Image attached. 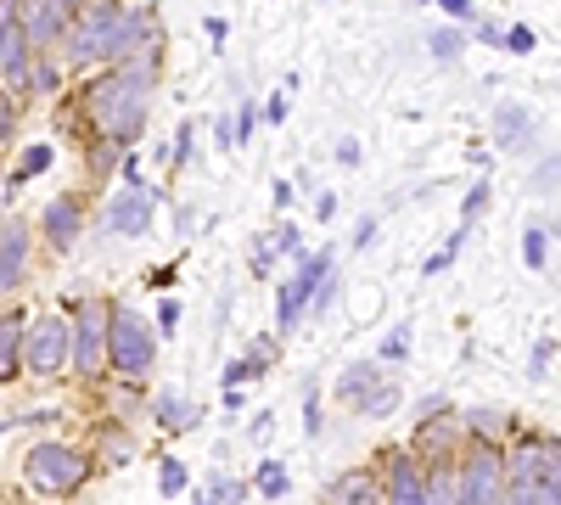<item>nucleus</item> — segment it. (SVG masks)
<instances>
[{
  "label": "nucleus",
  "instance_id": "1",
  "mask_svg": "<svg viewBox=\"0 0 561 505\" xmlns=\"http://www.w3.org/2000/svg\"><path fill=\"white\" fill-rule=\"evenodd\" d=\"M152 79H158V57H129L118 68H107L102 79L84 84L79 107L96 118V129L118 147H135L140 129H147V96H152Z\"/></svg>",
  "mask_w": 561,
  "mask_h": 505
},
{
  "label": "nucleus",
  "instance_id": "2",
  "mask_svg": "<svg viewBox=\"0 0 561 505\" xmlns=\"http://www.w3.org/2000/svg\"><path fill=\"white\" fill-rule=\"evenodd\" d=\"M152 354H158V332L140 320L135 309H107V365L118 377H140L152 371Z\"/></svg>",
  "mask_w": 561,
  "mask_h": 505
},
{
  "label": "nucleus",
  "instance_id": "3",
  "mask_svg": "<svg viewBox=\"0 0 561 505\" xmlns=\"http://www.w3.org/2000/svg\"><path fill=\"white\" fill-rule=\"evenodd\" d=\"M118 12L124 7H84V12H73V23H68V34H62V45H68V68H107V57H113V34H118Z\"/></svg>",
  "mask_w": 561,
  "mask_h": 505
},
{
  "label": "nucleus",
  "instance_id": "4",
  "mask_svg": "<svg viewBox=\"0 0 561 505\" xmlns=\"http://www.w3.org/2000/svg\"><path fill=\"white\" fill-rule=\"evenodd\" d=\"M84 472H90V461L73 444H34L28 449V483L39 494H68L84 483Z\"/></svg>",
  "mask_w": 561,
  "mask_h": 505
},
{
  "label": "nucleus",
  "instance_id": "5",
  "mask_svg": "<svg viewBox=\"0 0 561 505\" xmlns=\"http://www.w3.org/2000/svg\"><path fill=\"white\" fill-rule=\"evenodd\" d=\"M107 309H113V303L90 298V303L79 309V326H68V332H73V337H68V359H73L79 377H96L102 365H107Z\"/></svg>",
  "mask_w": 561,
  "mask_h": 505
},
{
  "label": "nucleus",
  "instance_id": "6",
  "mask_svg": "<svg viewBox=\"0 0 561 505\" xmlns=\"http://www.w3.org/2000/svg\"><path fill=\"white\" fill-rule=\"evenodd\" d=\"M68 320H57V314H45V320H34V326H23V365L34 377H57L62 365H68Z\"/></svg>",
  "mask_w": 561,
  "mask_h": 505
},
{
  "label": "nucleus",
  "instance_id": "7",
  "mask_svg": "<svg viewBox=\"0 0 561 505\" xmlns=\"http://www.w3.org/2000/svg\"><path fill=\"white\" fill-rule=\"evenodd\" d=\"M73 23V7L68 0H18V28L28 39V51H45V45H57Z\"/></svg>",
  "mask_w": 561,
  "mask_h": 505
},
{
  "label": "nucleus",
  "instance_id": "8",
  "mask_svg": "<svg viewBox=\"0 0 561 505\" xmlns=\"http://www.w3.org/2000/svg\"><path fill=\"white\" fill-rule=\"evenodd\" d=\"M325 275H332V253H314V259H304V269L293 275V282L275 292V326H280V332L298 326V314L309 309V292L325 282Z\"/></svg>",
  "mask_w": 561,
  "mask_h": 505
},
{
  "label": "nucleus",
  "instance_id": "9",
  "mask_svg": "<svg viewBox=\"0 0 561 505\" xmlns=\"http://www.w3.org/2000/svg\"><path fill=\"white\" fill-rule=\"evenodd\" d=\"M455 494H460V505H500V455H494L489 444L460 467Z\"/></svg>",
  "mask_w": 561,
  "mask_h": 505
},
{
  "label": "nucleus",
  "instance_id": "10",
  "mask_svg": "<svg viewBox=\"0 0 561 505\" xmlns=\"http://www.w3.org/2000/svg\"><path fill=\"white\" fill-rule=\"evenodd\" d=\"M107 225H113L118 237H140L152 225V192L140 186V180H129V192L113 197V208H107Z\"/></svg>",
  "mask_w": 561,
  "mask_h": 505
},
{
  "label": "nucleus",
  "instance_id": "11",
  "mask_svg": "<svg viewBox=\"0 0 561 505\" xmlns=\"http://www.w3.org/2000/svg\"><path fill=\"white\" fill-rule=\"evenodd\" d=\"M79 231H84V208H79V197H51V203H45V242L68 253V248L79 242Z\"/></svg>",
  "mask_w": 561,
  "mask_h": 505
},
{
  "label": "nucleus",
  "instance_id": "12",
  "mask_svg": "<svg viewBox=\"0 0 561 505\" xmlns=\"http://www.w3.org/2000/svg\"><path fill=\"white\" fill-rule=\"evenodd\" d=\"M23 264H28V225L7 219L0 225V292H12L23 282Z\"/></svg>",
  "mask_w": 561,
  "mask_h": 505
},
{
  "label": "nucleus",
  "instance_id": "13",
  "mask_svg": "<svg viewBox=\"0 0 561 505\" xmlns=\"http://www.w3.org/2000/svg\"><path fill=\"white\" fill-rule=\"evenodd\" d=\"M28 39L18 28V0H0V73H23L28 68Z\"/></svg>",
  "mask_w": 561,
  "mask_h": 505
},
{
  "label": "nucleus",
  "instance_id": "14",
  "mask_svg": "<svg viewBox=\"0 0 561 505\" xmlns=\"http://www.w3.org/2000/svg\"><path fill=\"white\" fill-rule=\"evenodd\" d=\"M511 505H556V483L539 478L534 455H523L517 472H511Z\"/></svg>",
  "mask_w": 561,
  "mask_h": 505
},
{
  "label": "nucleus",
  "instance_id": "15",
  "mask_svg": "<svg viewBox=\"0 0 561 505\" xmlns=\"http://www.w3.org/2000/svg\"><path fill=\"white\" fill-rule=\"evenodd\" d=\"M23 371V320L0 314V382H18Z\"/></svg>",
  "mask_w": 561,
  "mask_h": 505
},
{
  "label": "nucleus",
  "instance_id": "16",
  "mask_svg": "<svg viewBox=\"0 0 561 505\" xmlns=\"http://www.w3.org/2000/svg\"><path fill=\"white\" fill-rule=\"evenodd\" d=\"M534 135V118L523 113V107H494V141L511 152V147H523Z\"/></svg>",
  "mask_w": 561,
  "mask_h": 505
},
{
  "label": "nucleus",
  "instance_id": "17",
  "mask_svg": "<svg viewBox=\"0 0 561 505\" xmlns=\"http://www.w3.org/2000/svg\"><path fill=\"white\" fill-rule=\"evenodd\" d=\"M377 377H382V371H377L370 359H365V365H348V371H343V382H337V393H343L348 404H359L370 388H377Z\"/></svg>",
  "mask_w": 561,
  "mask_h": 505
},
{
  "label": "nucleus",
  "instance_id": "18",
  "mask_svg": "<svg viewBox=\"0 0 561 505\" xmlns=\"http://www.w3.org/2000/svg\"><path fill=\"white\" fill-rule=\"evenodd\" d=\"M523 259H528V269H545L550 264V225H528V231H523Z\"/></svg>",
  "mask_w": 561,
  "mask_h": 505
},
{
  "label": "nucleus",
  "instance_id": "19",
  "mask_svg": "<svg viewBox=\"0 0 561 505\" xmlns=\"http://www.w3.org/2000/svg\"><path fill=\"white\" fill-rule=\"evenodd\" d=\"M332 500L337 505H377V483H370V478H337V489H332Z\"/></svg>",
  "mask_w": 561,
  "mask_h": 505
},
{
  "label": "nucleus",
  "instance_id": "20",
  "mask_svg": "<svg viewBox=\"0 0 561 505\" xmlns=\"http://www.w3.org/2000/svg\"><path fill=\"white\" fill-rule=\"evenodd\" d=\"M388 505H427V500H421V478H415L410 461L393 467V500H388Z\"/></svg>",
  "mask_w": 561,
  "mask_h": 505
},
{
  "label": "nucleus",
  "instance_id": "21",
  "mask_svg": "<svg viewBox=\"0 0 561 505\" xmlns=\"http://www.w3.org/2000/svg\"><path fill=\"white\" fill-rule=\"evenodd\" d=\"M421 500L427 505H460V494H455V478H449V467H438L427 483H421Z\"/></svg>",
  "mask_w": 561,
  "mask_h": 505
},
{
  "label": "nucleus",
  "instance_id": "22",
  "mask_svg": "<svg viewBox=\"0 0 561 505\" xmlns=\"http://www.w3.org/2000/svg\"><path fill=\"white\" fill-rule=\"evenodd\" d=\"M427 45H433V57H438V62H455V57L466 51V34H460V28H433Z\"/></svg>",
  "mask_w": 561,
  "mask_h": 505
},
{
  "label": "nucleus",
  "instance_id": "23",
  "mask_svg": "<svg viewBox=\"0 0 561 505\" xmlns=\"http://www.w3.org/2000/svg\"><path fill=\"white\" fill-rule=\"evenodd\" d=\"M51 158H57V152L45 147V141H39V147H28V152H23V163L12 169V186H23V180H34L39 169H51Z\"/></svg>",
  "mask_w": 561,
  "mask_h": 505
},
{
  "label": "nucleus",
  "instance_id": "24",
  "mask_svg": "<svg viewBox=\"0 0 561 505\" xmlns=\"http://www.w3.org/2000/svg\"><path fill=\"white\" fill-rule=\"evenodd\" d=\"M158 416H163V427L185 433V427L197 422V404H174V399H163V404H158Z\"/></svg>",
  "mask_w": 561,
  "mask_h": 505
},
{
  "label": "nucleus",
  "instance_id": "25",
  "mask_svg": "<svg viewBox=\"0 0 561 505\" xmlns=\"http://www.w3.org/2000/svg\"><path fill=\"white\" fill-rule=\"evenodd\" d=\"M460 242H466V225H460V231H455V237H449V242H444V248H438L433 259H427V275H444V269L455 264V253H460Z\"/></svg>",
  "mask_w": 561,
  "mask_h": 505
},
{
  "label": "nucleus",
  "instance_id": "26",
  "mask_svg": "<svg viewBox=\"0 0 561 505\" xmlns=\"http://www.w3.org/2000/svg\"><path fill=\"white\" fill-rule=\"evenodd\" d=\"M259 371H264V359L253 354V359H237V365H230V371H225V382H230V388H242V382H253Z\"/></svg>",
  "mask_w": 561,
  "mask_h": 505
},
{
  "label": "nucleus",
  "instance_id": "27",
  "mask_svg": "<svg viewBox=\"0 0 561 505\" xmlns=\"http://www.w3.org/2000/svg\"><path fill=\"white\" fill-rule=\"evenodd\" d=\"M359 410H365V416H388V410H393V388H370L359 399Z\"/></svg>",
  "mask_w": 561,
  "mask_h": 505
},
{
  "label": "nucleus",
  "instance_id": "28",
  "mask_svg": "<svg viewBox=\"0 0 561 505\" xmlns=\"http://www.w3.org/2000/svg\"><path fill=\"white\" fill-rule=\"evenodd\" d=\"M550 359H556V337H545V343L534 348V365H528V377H534V382L550 377Z\"/></svg>",
  "mask_w": 561,
  "mask_h": 505
},
{
  "label": "nucleus",
  "instance_id": "29",
  "mask_svg": "<svg viewBox=\"0 0 561 505\" xmlns=\"http://www.w3.org/2000/svg\"><path fill=\"white\" fill-rule=\"evenodd\" d=\"M259 494H270V500L287 494V472H280V461H270V467L259 472Z\"/></svg>",
  "mask_w": 561,
  "mask_h": 505
},
{
  "label": "nucleus",
  "instance_id": "30",
  "mask_svg": "<svg viewBox=\"0 0 561 505\" xmlns=\"http://www.w3.org/2000/svg\"><path fill=\"white\" fill-rule=\"evenodd\" d=\"M399 354H410V320L399 332H388V343H382V359H399Z\"/></svg>",
  "mask_w": 561,
  "mask_h": 505
},
{
  "label": "nucleus",
  "instance_id": "31",
  "mask_svg": "<svg viewBox=\"0 0 561 505\" xmlns=\"http://www.w3.org/2000/svg\"><path fill=\"white\" fill-rule=\"evenodd\" d=\"M23 79H34V90H57V84H62V68L39 62V68H34V73H23Z\"/></svg>",
  "mask_w": 561,
  "mask_h": 505
},
{
  "label": "nucleus",
  "instance_id": "32",
  "mask_svg": "<svg viewBox=\"0 0 561 505\" xmlns=\"http://www.w3.org/2000/svg\"><path fill=\"white\" fill-rule=\"evenodd\" d=\"M158 489H163V494H180V489H185V467H180V461H163V478H158Z\"/></svg>",
  "mask_w": 561,
  "mask_h": 505
},
{
  "label": "nucleus",
  "instance_id": "33",
  "mask_svg": "<svg viewBox=\"0 0 561 505\" xmlns=\"http://www.w3.org/2000/svg\"><path fill=\"white\" fill-rule=\"evenodd\" d=\"M472 433H478V438H500V416H489V410H478V416H472Z\"/></svg>",
  "mask_w": 561,
  "mask_h": 505
},
{
  "label": "nucleus",
  "instance_id": "34",
  "mask_svg": "<svg viewBox=\"0 0 561 505\" xmlns=\"http://www.w3.org/2000/svg\"><path fill=\"white\" fill-rule=\"evenodd\" d=\"M174 163H185L192 158V124H180V135H174V152H169Z\"/></svg>",
  "mask_w": 561,
  "mask_h": 505
},
{
  "label": "nucleus",
  "instance_id": "35",
  "mask_svg": "<svg viewBox=\"0 0 561 505\" xmlns=\"http://www.w3.org/2000/svg\"><path fill=\"white\" fill-rule=\"evenodd\" d=\"M259 118H264V124H280V118H287V96H270V102L259 107Z\"/></svg>",
  "mask_w": 561,
  "mask_h": 505
},
{
  "label": "nucleus",
  "instance_id": "36",
  "mask_svg": "<svg viewBox=\"0 0 561 505\" xmlns=\"http://www.w3.org/2000/svg\"><path fill=\"white\" fill-rule=\"evenodd\" d=\"M158 326H163V332H174V326H180V303H174V298H163V303H158Z\"/></svg>",
  "mask_w": 561,
  "mask_h": 505
},
{
  "label": "nucleus",
  "instance_id": "37",
  "mask_svg": "<svg viewBox=\"0 0 561 505\" xmlns=\"http://www.w3.org/2000/svg\"><path fill=\"white\" fill-rule=\"evenodd\" d=\"M505 45H511L517 57H528V51H534V34H528V28H511V34H505Z\"/></svg>",
  "mask_w": 561,
  "mask_h": 505
},
{
  "label": "nucleus",
  "instance_id": "38",
  "mask_svg": "<svg viewBox=\"0 0 561 505\" xmlns=\"http://www.w3.org/2000/svg\"><path fill=\"white\" fill-rule=\"evenodd\" d=\"M304 433H309V438L320 433V399H314V393H309V404H304Z\"/></svg>",
  "mask_w": 561,
  "mask_h": 505
},
{
  "label": "nucleus",
  "instance_id": "39",
  "mask_svg": "<svg viewBox=\"0 0 561 505\" xmlns=\"http://www.w3.org/2000/svg\"><path fill=\"white\" fill-rule=\"evenodd\" d=\"M359 158H365V152H359V141H354V135H348V141H343V147H337V163H348V169H354V163H359Z\"/></svg>",
  "mask_w": 561,
  "mask_h": 505
},
{
  "label": "nucleus",
  "instance_id": "40",
  "mask_svg": "<svg viewBox=\"0 0 561 505\" xmlns=\"http://www.w3.org/2000/svg\"><path fill=\"white\" fill-rule=\"evenodd\" d=\"M438 7H444L449 18H472V0H438Z\"/></svg>",
  "mask_w": 561,
  "mask_h": 505
},
{
  "label": "nucleus",
  "instance_id": "41",
  "mask_svg": "<svg viewBox=\"0 0 561 505\" xmlns=\"http://www.w3.org/2000/svg\"><path fill=\"white\" fill-rule=\"evenodd\" d=\"M12 118H18V113H12V102L0 96V141H7V135H12Z\"/></svg>",
  "mask_w": 561,
  "mask_h": 505
},
{
  "label": "nucleus",
  "instance_id": "42",
  "mask_svg": "<svg viewBox=\"0 0 561 505\" xmlns=\"http://www.w3.org/2000/svg\"><path fill=\"white\" fill-rule=\"evenodd\" d=\"M483 203H489V186H472V197H466V219H472Z\"/></svg>",
  "mask_w": 561,
  "mask_h": 505
},
{
  "label": "nucleus",
  "instance_id": "43",
  "mask_svg": "<svg viewBox=\"0 0 561 505\" xmlns=\"http://www.w3.org/2000/svg\"><path fill=\"white\" fill-rule=\"evenodd\" d=\"M214 494H219V500H242V483H230V478H219V483H214Z\"/></svg>",
  "mask_w": 561,
  "mask_h": 505
},
{
  "label": "nucleus",
  "instance_id": "44",
  "mask_svg": "<svg viewBox=\"0 0 561 505\" xmlns=\"http://www.w3.org/2000/svg\"><path fill=\"white\" fill-rule=\"evenodd\" d=\"M214 135H219V152H230V147H237V141H230V118H219V124H214Z\"/></svg>",
  "mask_w": 561,
  "mask_h": 505
}]
</instances>
